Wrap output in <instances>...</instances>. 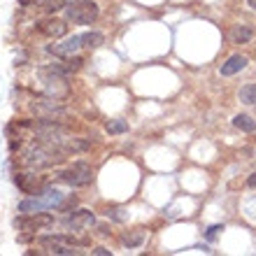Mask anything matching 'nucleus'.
Segmentation results:
<instances>
[{"mask_svg": "<svg viewBox=\"0 0 256 256\" xmlns=\"http://www.w3.org/2000/svg\"><path fill=\"white\" fill-rule=\"evenodd\" d=\"M82 42H84L86 49H98L102 42H105V38H102V33H98V30H88V33H82Z\"/></svg>", "mask_w": 256, "mask_h": 256, "instance_id": "11", "label": "nucleus"}, {"mask_svg": "<svg viewBox=\"0 0 256 256\" xmlns=\"http://www.w3.org/2000/svg\"><path fill=\"white\" fill-rule=\"evenodd\" d=\"M244 68H247V56L233 54L228 61L222 66V74H224V77H230V74H238L240 70H244Z\"/></svg>", "mask_w": 256, "mask_h": 256, "instance_id": "9", "label": "nucleus"}, {"mask_svg": "<svg viewBox=\"0 0 256 256\" xmlns=\"http://www.w3.org/2000/svg\"><path fill=\"white\" fill-rule=\"evenodd\" d=\"M233 126L240 128V130H244V133H254L256 130V119H252L250 114H238L236 119H233Z\"/></svg>", "mask_w": 256, "mask_h": 256, "instance_id": "12", "label": "nucleus"}, {"mask_svg": "<svg viewBox=\"0 0 256 256\" xmlns=\"http://www.w3.org/2000/svg\"><path fill=\"white\" fill-rule=\"evenodd\" d=\"M252 38H254V28L244 26V24L233 26V28H230V33H228V40L233 42V44H244V42H250Z\"/></svg>", "mask_w": 256, "mask_h": 256, "instance_id": "10", "label": "nucleus"}, {"mask_svg": "<svg viewBox=\"0 0 256 256\" xmlns=\"http://www.w3.org/2000/svg\"><path fill=\"white\" fill-rule=\"evenodd\" d=\"M96 224L94 214L88 212V210H80V212H74V214H68L66 219H63V226H66L68 230H84V228H91Z\"/></svg>", "mask_w": 256, "mask_h": 256, "instance_id": "7", "label": "nucleus"}, {"mask_svg": "<svg viewBox=\"0 0 256 256\" xmlns=\"http://www.w3.org/2000/svg\"><path fill=\"white\" fill-rule=\"evenodd\" d=\"M219 230H224V226H212V228H210V233H208V238L212 240V238H214L216 233H219Z\"/></svg>", "mask_w": 256, "mask_h": 256, "instance_id": "16", "label": "nucleus"}, {"mask_svg": "<svg viewBox=\"0 0 256 256\" xmlns=\"http://www.w3.org/2000/svg\"><path fill=\"white\" fill-rule=\"evenodd\" d=\"M63 200H66V194L56 189H42L38 194H33L30 198L21 200L19 210L21 212H47V210H61Z\"/></svg>", "mask_w": 256, "mask_h": 256, "instance_id": "1", "label": "nucleus"}, {"mask_svg": "<svg viewBox=\"0 0 256 256\" xmlns=\"http://www.w3.org/2000/svg\"><path fill=\"white\" fill-rule=\"evenodd\" d=\"M247 186L256 189V172H254V175H250V180H247Z\"/></svg>", "mask_w": 256, "mask_h": 256, "instance_id": "17", "label": "nucleus"}, {"mask_svg": "<svg viewBox=\"0 0 256 256\" xmlns=\"http://www.w3.org/2000/svg\"><path fill=\"white\" fill-rule=\"evenodd\" d=\"M94 254H102V256H105V254H110V252L102 250V247H98V250H94Z\"/></svg>", "mask_w": 256, "mask_h": 256, "instance_id": "18", "label": "nucleus"}, {"mask_svg": "<svg viewBox=\"0 0 256 256\" xmlns=\"http://www.w3.org/2000/svg\"><path fill=\"white\" fill-rule=\"evenodd\" d=\"M144 236H147V233H144L142 228L128 230L126 236H124V244H126V247H140V244L144 242Z\"/></svg>", "mask_w": 256, "mask_h": 256, "instance_id": "13", "label": "nucleus"}, {"mask_svg": "<svg viewBox=\"0 0 256 256\" xmlns=\"http://www.w3.org/2000/svg\"><path fill=\"white\" fill-rule=\"evenodd\" d=\"M14 182H16V186H19L24 194H38V191L44 189L47 180L42 175H33V172H21V175L14 177Z\"/></svg>", "mask_w": 256, "mask_h": 256, "instance_id": "6", "label": "nucleus"}, {"mask_svg": "<svg viewBox=\"0 0 256 256\" xmlns=\"http://www.w3.org/2000/svg\"><path fill=\"white\" fill-rule=\"evenodd\" d=\"M247 2H250V7H252V10H256V0H247Z\"/></svg>", "mask_w": 256, "mask_h": 256, "instance_id": "19", "label": "nucleus"}, {"mask_svg": "<svg viewBox=\"0 0 256 256\" xmlns=\"http://www.w3.org/2000/svg\"><path fill=\"white\" fill-rule=\"evenodd\" d=\"M80 49H84L82 35H72V38H68V40H63L61 44H52V47H49V54L58 56V58H70V56L77 54Z\"/></svg>", "mask_w": 256, "mask_h": 256, "instance_id": "5", "label": "nucleus"}, {"mask_svg": "<svg viewBox=\"0 0 256 256\" xmlns=\"http://www.w3.org/2000/svg\"><path fill=\"white\" fill-rule=\"evenodd\" d=\"M38 33L49 38V40H56V38H63L68 33V26H66V21L52 16V19H44L38 24Z\"/></svg>", "mask_w": 256, "mask_h": 256, "instance_id": "8", "label": "nucleus"}, {"mask_svg": "<svg viewBox=\"0 0 256 256\" xmlns=\"http://www.w3.org/2000/svg\"><path fill=\"white\" fill-rule=\"evenodd\" d=\"M105 128H108L110 135H122V133H128V122L126 119H110Z\"/></svg>", "mask_w": 256, "mask_h": 256, "instance_id": "14", "label": "nucleus"}, {"mask_svg": "<svg viewBox=\"0 0 256 256\" xmlns=\"http://www.w3.org/2000/svg\"><path fill=\"white\" fill-rule=\"evenodd\" d=\"M100 14V7L94 0H74L70 5H66V21L74 24V26H91Z\"/></svg>", "mask_w": 256, "mask_h": 256, "instance_id": "2", "label": "nucleus"}, {"mask_svg": "<svg viewBox=\"0 0 256 256\" xmlns=\"http://www.w3.org/2000/svg\"><path fill=\"white\" fill-rule=\"evenodd\" d=\"M56 177H58V182L68 184V186H86V184L94 182V168L84 161H74L72 166L61 170Z\"/></svg>", "mask_w": 256, "mask_h": 256, "instance_id": "3", "label": "nucleus"}, {"mask_svg": "<svg viewBox=\"0 0 256 256\" xmlns=\"http://www.w3.org/2000/svg\"><path fill=\"white\" fill-rule=\"evenodd\" d=\"M240 100L244 105H256V84H244L240 88Z\"/></svg>", "mask_w": 256, "mask_h": 256, "instance_id": "15", "label": "nucleus"}, {"mask_svg": "<svg viewBox=\"0 0 256 256\" xmlns=\"http://www.w3.org/2000/svg\"><path fill=\"white\" fill-rule=\"evenodd\" d=\"M49 226H54V216L49 214V212H24L21 216L14 219V228L30 230V233L49 228Z\"/></svg>", "mask_w": 256, "mask_h": 256, "instance_id": "4", "label": "nucleus"}]
</instances>
